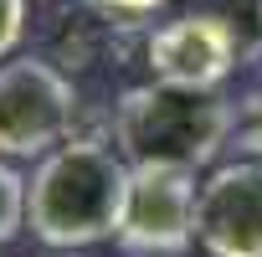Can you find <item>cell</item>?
Here are the masks:
<instances>
[{"instance_id": "obj_9", "label": "cell", "mask_w": 262, "mask_h": 257, "mask_svg": "<svg viewBox=\"0 0 262 257\" xmlns=\"http://www.w3.org/2000/svg\"><path fill=\"white\" fill-rule=\"evenodd\" d=\"M21 36H26V0H0V62H11Z\"/></svg>"}, {"instance_id": "obj_6", "label": "cell", "mask_w": 262, "mask_h": 257, "mask_svg": "<svg viewBox=\"0 0 262 257\" xmlns=\"http://www.w3.org/2000/svg\"><path fill=\"white\" fill-rule=\"evenodd\" d=\"M195 242L211 257H262V160H231L201 180Z\"/></svg>"}, {"instance_id": "obj_10", "label": "cell", "mask_w": 262, "mask_h": 257, "mask_svg": "<svg viewBox=\"0 0 262 257\" xmlns=\"http://www.w3.org/2000/svg\"><path fill=\"white\" fill-rule=\"evenodd\" d=\"M93 6H103L108 16H118V21H144V16H155V11H165L170 0H93Z\"/></svg>"}, {"instance_id": "obj_2", "label": "cell", "mask_w": 262, "mask_h": 257, "mask_svg": "<svg viewBox=\"0 0 262 257\" xmlns=\"http://www.w3.org/2000/svg\"><path fill=\"white\" fill-rule=\"evenodd\" d=\"M236 108L216 88H175L139 82L123 88L113 103V144L128 165H165V170H211L216 155L236 134Z\"/></svg>"}, {"instance_id": "obj_5", "label": "cell", "mask_w": 262, "mask_h": 257, "mask_svg": "<svg viewBox=\"0 0 262 257\" xmlns=\"http://www.w3.org/2000/svg\"><path fill=\"white\" fill-rule=\"evenodd\" d=\"M242 57L247 47L221 11H185L155 26L144 41V62L155 82H175V88H221Z\"/></svg>"}, {"instance_id": "obj_1", "label": "cell", "mask_w": 262, "mask_h": 257, "mask_svg": "<svg viewBox=\"0 0 262 257\" xmlns=\"http://www.w3.org/2000/svg\"><path fill=\"white\" fill-rule=\"evenodd\" d=\"M128 180H134V165L118 155L113 139L72 134L47 160H36V170L26 180L31 237L57 247V252L113 242L118 226H123Z\"/></svg>"}, {"instance_id": "obj_4", "label": "cell", "mask_w": 262, "mask_h": 257, "mask_svg": "<svg viewBox=\"0 0 262 257\" xmlns=\"http://www.w3.org/2000/svg\"><path fill=\"white\" fill-rule=\"evenodd\" d=\"M195 175L165 170V165H134L128 206L118 226L123 257H185L195 247Z\"/></svg>"}, {"instance_id": "obj_3", "label": "cell", "mask_w": 262, "mask_h": 257, "mask_svg": "<svg viewBox=\"0 0 262 257\" xmlns=\"http://www.w3.org/2000/svg\"><path fill=\"white\" fill-rule=\"evenodd\" d=\"M77 82L52 57L0 62V160H47L72 139Z\"/></svg>"}, {"instance_id": "obj_8", "label": "cell", "mask_w": 262, "mask_h": 257, "mask_svg": "<svg viewBox=\"0 0 262 257\" xmlns=\"http://www.w3.org/2000/svg\"><path fill=\"white\" fill-rule=\"evenodd\" d=\"M231 144L247 149V160H262V93L236 108V134H231Z\"/></svg>"}, {"instance_id": "obj_7", "label": "cell", "mask_w": 262, "mask_h": 257, "mask_svg": "<svg viewBox=\"0 0 262 257\" xmlns=\"http://www.w3.org/2000/svg\"><path fill=\"white\" fill-rule=\"evenodd\" d=\"M26 226V180L11 160H0V247L16 242Z\"/></svg>"}, {"instance_id": "obj_11", "label": "cell", "mask_w": 262, "mask_h": 257, "mask_svg": "<svg viewBox=\"0 0 262 257\" xmlns=\"http://www.w3.org/2000/svg\"><path fill=\"white\" fill-rule=\"evenodd\" d=\"M257 6H262V0H257Z\"/></svg>"}]
</instances>
